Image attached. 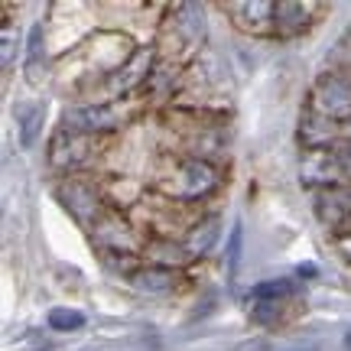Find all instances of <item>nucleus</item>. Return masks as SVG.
<instances>
[{"instance_id": "f257e3e1", "label": "nucleus", "mask_w": 351, "mask_h": 351, "mask_svg": "<svg viewBox=\"0 0 351 351\" xmlns=\"http://www.w3.org/2000/svg\"><path fill=\"white\" fill-rule=\"evenodd\" d=\"M313 108L322 117H341V114L351 111V78L345 75H326L315 88V101Z\"/></svg>"}, {"instance_id": "f03ea898", "label": "nucleus", "mask_w": 351, "mask_h": 351, "mask_svg": "<svg viewBox=\"0 0 351 351\" xmlns=\"http://www.w3.org/2000/svg\"><path fill=\"white\" fill-rule=\"evenodd\" d=\"M215 186H218V173H215L212 166L202 163V160H189V163L179 169V186H176V192H179L182 199H202V195H208Z\"/></svg>"}, {"instance_id": "7ed1b4c3", "label": "nucleus", "mask_w": 351, "mask_h": 351, "mask_svg": "<svg viewBox=\"0 0 351 351\" xmlns=\"http://www.w3.org/2000/svg\"><path fill=\"white\" fill-rule=\"evenodd\" d=\"M117 124H121V121H117V111L108 108V104L75 108V111L65 114V127H69V130H85V134H91V130H111V127H117Z\"/></svg>"}, {"instance_id": "20e7f679", "label": "nucleus", "mask_w": 351, "mask_h": 351, "mask_svg": "<svg viewBox=\"0 0 351 351\" xmlns=\"http://www.w3.org/2000/svg\"><path fill=\"white\" fill-rule=\"evenodd\" d=\"M59 195H62V205L75 215L78 221H91V215L98 212V195L85 182H69V186L59 189Z\"/></svg>"}, {"instance_id": "39448f33", "label": "nucleus", "mask_w": 351, "mask_h": 351, "mask_svg": "<svg viewBox=\"0 0 351 351\" xmlns=\"http://www.w3.org/2000/svg\"><path fill=\"white\" fill-rule=\"evenodd\" d=\"M315 7L313 3H293V0H280L274 7V20H276V29L280 33H287V36H293V33H300V29H306L309 26V13H313Z\"/></svg>"}, {"instance_id": "423d86ee", "label": "nucleus", "mask_w": 351, "mask_h": 351, "mask_svg": "<svg viewBox=\"0 0 351 351\" xmlns=\"http://www.w3.org/2000/svg\"><path fill=\"white\" fill-rule=\"evenodd\" d=\"M43 114H46V104H20L16 108V124H20V147H33L36 143V134L43 127Z\"/></svg>"}, {"instance_id": "0eeeda50", "label": "nucleus", "mask_w": 351, "mask_h": 351, "mask_svg": "<svg viewBox=\"0 0 351 351\" xmlns=\"http://www.w3.org/2000/svg\"><path fill=\"white\" fill-rule=\"evenodd\" d=\"M315 212H319V218H322V221H328V225H339L341 218L351 212V192H345V189H328L326 195L319 199Z\"/></svg>"}, {"instance_id": "6e6552de", "label": "nucleus", "mask_w": 351, "mask_h": 351, "mask_svg": "<svg viewBox=\"0 0 351 351\" xmlns=\"http://www.w3.org/2000/svg\"><path fill=\"white\" fill-rule=\"evenodd\" d=\"M218 218H205V221H199V225L192 228V234H189L186 247L189 254H195V257H202V254H208L215 247V241H218Z\"/></svg>"}, {"instance_id": "1a4fd4ad", "label": "nucleus", "mask_w": 351, "mask_h": 351, "mask_svg": "<svg viewBox=\"0 0 351 351\" xmlns=\"http://www.w3.org/2000/svg\"><path fill=\"white\" fill-rule=\"evenodd\" d=\"M332 130H335V127L328 124V117H322V114H319V117L306 114V121H302V130H300V140L315 153V150H322V147H326V140L332 137Z\"/></svg>"}, {"instance_id": "9d476101", "label": "nucleus", "mask_w": 351, "mask_h": 351, "mask_svg": "<svg viewBox=\"0 0 351 351\" xmlns=\"http://www.w3.org/2000/svg\"><path fill=\"white\" fill-rule=\"evenodd\" d=\"M293 289H296V283L293 280H267V283H257V287L251 289V300L257 302H280L287 300V296H293Z\"/></svg>"}, {"instance_id": "9b49d317", "label": "nucleus", "mask_w": 351, "mask_h": 351, "mask_svg": "<svg viewBox=\"0 0 351 351\" xmlns=\"http://www.w3.org/2000/svg\"><path fill=\"white\" fill-rule=\"evenodd\" d=\"M134 283H137L140 289H147V293H166V289L176 287V274L173 270H140L137 276H134Z\"/></svg>"}, {"instance_id": "f8f14e48", "label": "nucleus", "mask_w": 351, "mask_h": 351, "mask_svg": "<svg viewBox=\"0 0 351 351\" xmlns=\"http://www.w3.org/2000/svg\"><path fill=\"white\" fill-rule=\"evenodd\" d=\"M150 59H153V49H140L137 56H134V62L124 69V78H117V82H114V88H121V91L134 88L140 78L147 75V69H150Z\"/></svg>"}, {"instance_id": "ddd939ff", "label": "nucleus", "mask_w": 351, "mask_h": 351, "mask_svg": "<svg viewBox=\"0 0 351 351\" xmlns=\"http://www.w3.org/2000/svg\"><path fill=\"white\" fill-rule=\"evenodd\" d=\"M179 26L186 29L189 39H202V36H205V10H202V7H195V3L179 7Z\"/></svg>"}, {"instance_id": "4468645a", "label": "nucleus", "mask_w": 351, "mask_h": 351, "mask_svg": "<svg viewBox=\"0 0 351 351\" xmlns=\"http://www.w3.org/2000/svg\"><path fill=\"white\" fill-rule=\"evenodd\" d=\"M82 326H85V315L78 309H52L49 313V328H56V332H75Z\"/></svg>"}, {"instance_id": "2eb2a0df", "label": "nucleus", "mask_w": 351, "mask_h": 351, "mask_svg": "<svg viewBox=\"0 0 351 351\" xmlns=\"http://www.w3.org/2000/svg\"><path fill=\"white\" fill-rule=\"evenodd\" d=\"M43 56H46V46H43V23H33V29H29V56H26V65H29V78H33V82H36V65Z\"/></svg>"}, {"instance_id": "dca6fc26", "label": "nucleus", "mask_w": 351, "mask_h": 351, "mask_svg": "<svg viewBox=\"0 0 351 351\" xmlns=\"http://www.w3.org/2000/svg\"><path fill=\"white\" fill-rule=\"evenodd\" d=\"M241 244H244V228H241V221H234V228H231V238H228V276L238 274V263H241Z\"/></svg>"}, {"instance_id": "f3484780", "label": "nucleus", "mask_w": 351, "mask_h": 351, "mask_svg": "<svg viewBox=\"0 0 351 351\" xmlns=\"http://www.w3.org/2000/svg\"><path fill=\"white\" fill-rule=\"evenodd\" d=\"M3 69H10L13 62V36H10V26H3V56H0Z\"/></svg>"}, {"instance_id": "a211bd4d", "label": "nucleus", "mask_w": 351, "mask_h": 351, "mask_svg": "<svg viewBox=\"0 0 351 351\" xmlns=\"http://www.w3.org/2000/svg\"><path fill=\"white\" fill-rule=\"evenodd\" d=\"M335 160H339V166L345 169V173H351V140L348 143H341L339 150H335Z\"/></svg>"}, {"instance_id": "6ab92c4d", "label": "nucleus", "mask_w": 351, "mask_h": 351, "mask_svg": "<svg viewBox=\"0 0 351 351\" xmlns=\"http://www.w3.org/2000/svg\"><path fill=\"white\" fill-rule=\"evenodd\" d=\"M296 274H300V280H313V276H315V267H313V263H306V267H300Z\"/></svg>"}, {"instance_id": "aec40b11", "label": "nucleus", "mask_w": 351, "mask_h": 351, "mask_svg": "<svg viewBox=\"0 0 351 351\" xmlns=\"http://www.w3.org/2000/svg\"><path fill=\"white\" fill-rule=\"evenodd\" d=\"M345 345H348V351H351V332H348V335H345Z\"/></svg>"}]
</instances>
